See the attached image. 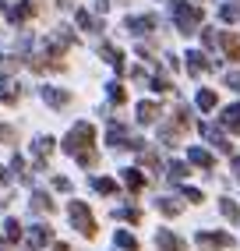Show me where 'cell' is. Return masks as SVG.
Wrapping results in <instances>:
<instances>
[{"instance_id": "1", "label": "cell", "mask_w": 240, "mask_h": 251, "mask_svg": "<svg viewBox=\"0 0 240 251\" xmlns=\"http://www.w3.org/2000/svg\"><path fill=\"white\" fill-rule=\"evenodd\" d=\"M92 142H96V127L89 124V121H81V124H74L71 131L64 135V142H60V149L67 156H81V152H92Z\"/></svg>"}, {"instance_id": "2", "label": "cell", "mask_w": 240, "mask_h": 251, "mask_svg": "<svg viewBox=\"0 0 240 251\" xmlns=\"http://www.w3.org/2000/svg\"><path fill=\"white\" fill-rule=\"evenodd\" d=\"M67 216H71V226H74L78 233H85V237H96V233H99L96 216L89 212V205H85V202H71V205H67Z\"/></svg>"}, {"instance_id": "3", "label": "cell", "mask_w": 240, "mask_h": 251, "mask_svg": "<svg viewBox=\"0 0 240 251\" xmlns=\"http://www.w3.org/2000/svg\"><path fill=\"white\" fill-rule=\"evenodd\" d=\"M169 11L177 14V22H180V32H194V25L201 22V11L187 7L184 0H169Z\"/></svg>"}, {"instance_id": "4", "label": "cell", "mask_w": 240, "mask_h": 251, "mask_svg": "<svg viewBox=\"0 0 240 251\" xmlns=\"http://www.w3.org/2000/svg\"><path fill=\"white\" fill-rule=\"evenodd\" d=\"M198 248H205V251L233 248V237H230V233H198Z\"/></svg>"}, {"instance_id": "5", "label": "cell", "mask_w": 240, "mask_h": 251, "mask_svg": "<svg viewBox=\"0 0 240 251\" xmlns=\"http://www.w3.org/2000/svg\"><path fill=\"white\" fill-rule=\"evenodd\" d=\"M106 142L117 149V145H138V142H134L131 135H127V127L124 124H110V131H106Z\"/></svg>"}, {"instance_id": "6", "label": "cell", "mask_w": 240, "mask_h": 251, "mask_svg": "<svg viewBox=\"0 0 240 251\" xmlns=\"http://www.w3.org/2000/svg\"><path fill=\"white\" fill-rule=\"evenodd\" d=\"M152 28H156V18H152V14H145V18H127V32H134V36H148Z\"/></svg>"}, {"instance_id": "7", "label": "cell", "mask_w": 240, "mask_h": 251, "mask_svg": "<svg viewBox=\"0 0 240 251\" xmlns=\"http://www.w3.org/2000/svg\"><path fill=\"white\" fill-rule=\"evenodd\" d=\"M53 241V230L49 226H32V233H28V248L36 251V248H43V244H49Z\"/></svg>"}, {"instance_id": "8", "label": "cell", "mask_w": 240, "mask_h": 251, "mask_svg": "<svg viewBox=\"0 0 240 251\" xmlns=\"http://www.w3.org/2000/svg\"><path fill=\"white\" fill-rule=\"evenodd\" d=\"M156 244H159V251H184V241L177 237V233H169V230H159Z\"/></svg>"}, {"instance_id": "9", "label": "cell", "mask_w": 240, "mask_h": 251, "mask_svg": "<svg viewBox=\"0 0 240 251\" xmlns=\"http://www.w3.org/2000/svg\"><path fill=\"white\" fill-rule=\"evenodd\" d=\"M99 53H102V60H106V64H113L117 71L124 68V53H120V50H117L113 43H102V46H99Z\"/></svg>"}, {"instance_id": "10", "label": "cell", "mask_w": 240, "mask_h": 251, "mask_svg": "<svg viewBox=\"0 0 240 251\" xmlns=\"http://www.w3.org/2000/svg\"><path fill=\"white\" fill-rule=\"evenodd\" d=\"M32 14H36V4H32V0H22V4L7 14V18H11V25H22L25 18H32Z\"/></svg>"}, {"instance_id": "11", "label": "cell", "mask_w": 240, "mask_h": 251, "mask_svg": "<svg viewBox=\"0 0 240 251\" xmlns=\"http://www.w3.org/2000/svg\"><path fill=\"white\" fill-rule=\"evenodd\" d=\"M43 99H46V103L49 106H67V103H71V92H64V89H43Z\"/></svg>"}, {"instance_id": "12", "label": "cell", "mask_w": 240, "mask_h": 251, "mask_svg": "<svg viewBox=\"0 0 240 251\" xmlns=\"http://www.w3.org/2000/svg\"><path fill=\"white\" fill-rule=\"evenodd\" d=\"M49 152H53V138L43 135V138L36 142V163H39V166H46V156H49Z\"/></svg>"}, {"instance_id": "13", "label": "cell", "mask_w": 240, "mask_h": 251, "mask_svg": "<svg viewBox=\"0 0 240 251\" xmlns=\"http://www.w3.org/2000/svg\"><path fill=\"white\" fill-rule=\"evenodd\" d=\"M201 135H205V138H209L212 145H219V149H222V152H230V142H226V138H222V135H219V131H216L212 124H201Z\"/></svg>"}, {"instance_id": "14", "label": "cell", "mask_w": 240, "mask_h": 251, "mask_svg": "<svg viewBox=\"0 0 240 251\" xmlns=\"http://www.w3.org/2000/svg\"><path fill=\"white\" fill-rule=\"evenodd\" d=\"M187 159H191L194 166H205V170H212V166H216V159L205 152V149H191V152H187Z\"/></svg>"}, {"instance_id": "15", "label": "cell", "mask_w": 240, "mask_h": 251, "mask_svg": "<svg viewBox=\"0 0 240 251\" xmlns=\"http://www.w3.org/2000/svg\"><path fill=\"white\" fill-rule=\"evenodd\" d=\"M222 124H226L233 135H240V103H237V106H230L226 113H222Z\"/></svg>"}, {"instance_id": "16", "label": "cell", "mask_w": 240, "mask_h": 251, "mask_svg": "<svg viewBox=\"0 0 240 251\" xmlns=\"http://www.w3.org/2000/svg\"><path fill=\"white\" fill-rule=\"evenodd\" d=\"M113 244H117V248H124V251H138V241H134L127 230H117V233H113Z\"/></svg>"}, {"instance_id": "17", "label": "cell", "mask_w": 240, "mask_h": 251, "mask_svg": "<svg viewBox=\"0 0 240 251\" xmlns=\"http://www.w3.org/2000/svg\"><path fill=\"white\" fill-rule=\"evenodd\" d=\"M156 117H159V106L156 103H138V121L142 124H152Z\"/></svg>"}, {"instance_id": "18", "label": "cell", "mask_w": 240, "mask_h": 251, "mask_svg": "<svg viewBox=\"0 0 240 251\" xmlns=\"http://www.w3.org/2000/svg\"><path fill=\"white\" fill-rule=\"evenodd\" d=\"M124 180H127L131 191H142V188H145V174H142V170H124Z\"/></svg>"}, {"instance_id": "19", "label": "cell", "mask_w": 240, "mask_h": 251, "mask_svg": "<svg viewBox=\"0 0 240 251\" xmlns=\"http://www.w3.org/2000/svg\"><path fill=\"white\" fill-rule=\"evenodd\" d=\"M205 68H209V60H205L201 53H187V71L191 75H201Z\"/></svg>"}, {"instance_id": "20", "label": "cell", "mask_w": 240, "mask_h": 251, "mask_svg": "<svg viewBox=\"0 0 240 251\" xmlns=\"http://www.w3.org/2000/svg\"><path fill=\"white\" fill-rule=\"evenodd\" d=\"M222 50H226L230 60H237V57H240V39H237V36H222Z\"/></svg>"}, {"instance_id": "21", "label": "cell", "mask_w": 240, "mask_h": 251, "mask_svg": "<svg viewBox=\"0 0 240 251\" xmlns=\"http://www.w3.org/2000/svg\"><path fill=\"white\" fill-rule=\"evenodd\" d=\"M92 188L102 191V195H117V180H110V177H96V180H92Z\"/></svg>"}, {"instance_id": "22", "label": "cell", "mask_w": 240, "mask_h": 251, "mask_svg": "<svg viewBox=\"0 0 240 251\" xmlns=\"http://www.w3.org/2000/svg\"><path fill=\"white\" fill-rule=\"evenodd\" d=\"M32 205H36L39 212H53V202H49L46 191H36V195H32Z\"/></svg>"}, {"instance_id": "23", "label": "cell", "mask_w": 240, "mask_h": 251, "mask_svg": "<svg viewBox=\"0 0 240 251\" xmlns=\"http://www.w3.org/2000/svg\"><path fill=\"white\" fill-rule=\"evenodd\" d=\"M78 25H81L85 32H99V18H92L89 11H78Z\"/></svg>"}, {"instance_id": "24", "label": "cell", "mask_w": 240, "mask_h": 251, "mask_svg": "<svg viewBox=\"0 0 240 251\" xmlns=\"http://www.w3.org/2000/svg\"><path fill=\"white\" fill-rule=\"evenodd\" d=\"M4 226H7V241L18 244V241H22V223H18V220H7Z\"/></svg>"}, {"instance_id": "25", "label": "cell", "mask_w": 240, "mask_h": 251, "mask_svg": "<svg viewBox=\"0 0 240 251\" xmlns=\"http://www.w3.org/2000/svg\"><path fill=\"white\" fill-rule=\"evenodd\" d=\"M219 209H222V216H230V220H233V223L240 220V209H237V205L230 202V198H222V202H219Z\"/></svg>"}, {"instance_id": "26", "label": "cell", "mask_w": 240, "mask_h": 251, "mask_svg": "<svg viewBox=\"0 0 240 251\" xmlns=\"http://www.w3.org/2000/svg\"><path fill=\"white\" fill-rule=\"evenodd\" d=\"M198 106H201V110H212V106H216V92H209V89L198 92Z\"/></svg>"}, {"instance_id": "27", "label": "cell", "mask_w": 240, "mask_h": 251, "mask_svg": "<svg viewBox=\"0 0 240 251\" xmlns=\"http://www.w3.org/2000/svg\"><path fill=\"white\" fill-rule=\"evenodd\" d=\"M117 220H131V223H138V220H142V212H138V209H117Z\"/></svg>"}, {"instance_id": "28", "label": "cell", "mask_w": 240, "mask_h": 251, "mask_svg": "<svg viewBox=\"0 0 240 251\" xmlns=\"http://www.w3.org/2000/svg\"><path fill=\"white\" fill-rule=\"evenodd\" d=\"M110 99H113V103H124V99H127L124 85H117V81H113V85H110Z\"/></svg>"}, {"instance_id": "29", "label": "cell", "mask_w": 240, "mask_h": 251, "mask_svg": "<svg viewBox=\"0 0 240 251\" xmlns=\"http://www.w3.org/2000/svg\"><path fill=\"white\" fill-rule=\"evenodd\" d=\"M159 209H163L166 216H177V212H180V205H177V202H169V198H159Z\"/></svg>"}, {"instance_id": "30", "label": "cell", "mask_w": 240, "mask_h": 251, "mask_svg": "<svg viewBox=\"0 0 240 251\" xmlns=\"http://www.w3.org/2000/svg\"><path fill=\"white\" fill-rule=\"evenodd\" d=\"M152 89H156V92H169L173 85H169V81H166L163 75H156V78H152Z\"/></svg>"}, {"instance_id": "31", "label": "cell", "mask_w": 240, "mask_h": 251, "mask_svg": "<svg viewBox=\"0 0 240 251\" xmlns=\"http://www.w3.org/2000/svg\"><path fill=\"white\" fill-rule=\"evenodd\" d=\"M169 177L184 180V177H187V166H184V163H169Z\"/></svg>"}, {"instance_id": "32", "label": "cell", "mask_w": 240, "mask_h": 251, "mask_svg": "<svg viewBox=\"0 0 240 251\" xmlns=\"http://www.w3.org/2000/svg\"><path fill=\"white\" fill-rule=\"evenodd\" d=\"M96 159H99V156H96V149H92V152H81V156H78L81 166H96Z\"/></svg>"}, {"instance_id": "33", "label": "cell", "mask_w": 240, "mask_h": 251, "mask_svg": "<svg viewBox=\"0 0 240 251\" xmlns=\"http://www.w3.org/2000/svg\"><path fill=\"white\" fill-rule=\"evenodd\" d=\"M184 198H187V202H201V191H194V188H184Z\"/></svg>"}, {"instance_id": "34", "label": "cell", "mask_w": 240, "mask_h": 251, "mask_svg": "<svg viewBox=\"0 0 240 251\" xmlns=\"http://www.w3.org/2000/svg\"><path fill=\"white\" fill-rule=\"evenodd\" d=\"M14 68H18V60H11V57L4 60V57H0V71H14Z\"/></svg>"}, {"instance_id": "35", "label": "cell", "mask_w": 240, "mask_h": 251, "mask_svg": "<svg viewBox=\"0 0 240 251\" xmlns=\"http://www.w3.org/2000/svg\"><path fill=\"white\" fill-rule=\"evenodd\" d=\"M53 184H57V191H71V180H64V177H57Z\"/></svg>"}, {"instance_id": "36", "label": "cell", "mask_w": 240, "mask_h": 251, "mask_svg": "<svg viewBox=\"0 0 240 251\" xmlns=\"http://www.w3.org/2000/svg\"><path fill=\"white\" fill-rule=\"evenodd\" d=\"M4 138H11V127H4V124H0V142H4Z\"/></svg>"}, {"instance_id": "37", "label": "cell", "mask_w": 240, "mask_h": 251, "mask_svg": "<svg viewBox=\"0 0 240 251\" xmlns=\"http://www.w3.org/2000/svg\"><path fill=\"white\" fill-rule=\"evenodd\" d=\"M96 7H99V11H106V7H110V0H96Z\"/></svg>"}, {"instance_id": "38", "label": "cell", "mask_w": 240, "mask_h": 251, "mask_svg": "<svg viewBox=\"0 0 240 251\" xmlns=\"http://www.w3.org/2000/svg\"><path fill=\"white\" fill-rule=\"evenodd\" d=\"M53 251H71V248H67V244H53Z\"/></svg>"}, {"instance_id": "39", "label": "cell", "mask_w": 240, "mask_h": 251, "mask_svg": "<svg viewBox=\"0 0 240 251\" xmlns=\"http://www.w3.org/2000/svg\"><path fill=\"white\" fill-rule=\"evenodd\" d=\"M0 184H4V166H0Z\"/></svg>"}, {"instance_id": "40", "label": "cell", "mask_w": 240, "mask_h": 251, "mask_svg": "<svg viewBox=\"0 0 240 251\" xmlns=\"http://www.w3.org/2000/svg\"><path fill=\"white\" fill-rule=\"evenodd\" d=\"M0 248H4V237H0Z\"/></svg>"}]
</instances>
